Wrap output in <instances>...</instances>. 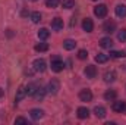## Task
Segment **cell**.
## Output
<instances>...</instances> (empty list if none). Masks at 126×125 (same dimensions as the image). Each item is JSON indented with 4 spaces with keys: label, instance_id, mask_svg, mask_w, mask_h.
Here are the masks:
<instances>
[{
    "label": "cell",
    "instance_id": "2",
    "mask_svg": "<svg viewBox=\"0 0 126 125\" xmlns=\"http://www.w3.org/2000/svg\"><path fill=\"white\" fill-rule=\"evenodd\" d=\"M32 66H34V71H37V72H44L46 68H47L44 59H35L34 63H32Z\"/></svg>",
    "mask_w": 126,
    "mask_h": 125
},
{
    "label": "cell",
    "instance_id": "17",
    "mask_svg": "<svg viewBox=\"0 0 126 125\" xmlns=\"http://www.w3.org/2000/svg\"><path fill=\"white\" fill-rule=\"evenodd\" d=\"M116 15L119 18H125L126 16V6L125 4H117L116 6Z\"/></svg>",
    "mask_w": 126,
    "mask_h": 125
},
{
    "label": "cell",
    "instance_id": "14",
    "mask_svg": "<svg viewBox=\"0 0 126 125\" xmlns=\"http://www.w3.org/2000/svg\"><path fill=\"white\" fill-rule=\"evenodd\" d=\"M30 115H31L32 119H41L43 118V115H44V112L41 110V109H31V112H30Z\"/></svg>",
    "mask_w": 126,
    "mask_h": 125
},
{
    "label": "cell",
    "instance_id": "16",
    "mask_svg": "<svg viewBox=\"0 0 126 125\" xmlns=\"http://www.w3.org/2000/svg\"><path fill=\"white\" fill-rule=\"evenodd\" d=\"M75 46H76V41H75V40L67 38V40H64V41H63V47H64L66 50H73V49H75Z\"/></svg>",
    "mask_w": 126,
    "mask_h": 125
},
{
    "label": "cell",
    "instance_id": "18",
    "mask_svg": "<svg viewBox=\"0 0 126 125\" xmlns=\"http://www.w3.org/2000/svg\"><path fill=\"white\" fill-rule=\"evenodd\" d=\"M114 80H116V72L114 71H109V72L104 74V81L106 83H113Z\"/></svg>",
    "mask_w": 126,
    "mask_h": 125
},
{
    "label": "cell",
    "instance_id": "32",
    "mask_svg": "<svg viewBox=\"0 0 126 125\" xmlns=\"http://www.w3.org/2000/svg\"><path fill=\"white\" fill-rule=\"evenodd\" d=\"M3 94H4V91H3V90L0 88V97H3Z\"/></svg>",
    "mask_w": 126,
    "mask_h": 125
},
{
    "label": "cell",
    "instance_id": "5",
    "mask_svg": "<svg viewBox=\"0 0 126 125\" xmlns=\"http://www.w3.org/2000/svg\"><path fill=\"white\" fill-rule=\"evenodd\" d=\"M79 99L82 102H91L93 100V93L91 90H81L79 91Z\"/></svg>",
    "mask_w": 126,
    "mask_h": 125
},
{
    "label": "cell",
    "instance_id": "10",
    "mask_svg": "<svg viewBox=\"0 0 126 125\" xmlns=\"http://www.w3.org/2000/svg\"><path fill=\"white\" fill-rule=\"evenodd\" d=\"M25 96H27V87H25V85H21L19 90H18V93H16V96H15V102H16V103L21 102Z\"/></svg>",
    "mask_w": 126,
    "mask_h": 125
},
{
    "label": "cell",
    "instance_id": "27",
    "mask_svg": "<svg viewBox=\"0 0 126 125\" xmlns=\"http://www.w3.org/2000/svg\"><path fill=\"white\" fill-rule=\"evenodd\" d=\"M110 56L114 58V59H119V58H123V56H125V52H120V50H111V52H110Z\"/></svg>",
    "mask_w": 126,
    "mask_h": 125
},
{
    "label": "cell",
    "instance_id": "9",
    "mask_svg": "<svg viewBox=\"0 0 126 125\" xmlns=\"http://www.w3.org/2000/svg\"><path fill=\"white\" fill-rule=\"evenodd\" d=\"M103 30L106 32H109V34H111V32H114V30H116V24L113 21H106L104 25H103Z\"/></svg>",
    "mask_w": 126,
    "mask_h": 125
},
{
    "label": "cell",
    "instance_id": "20",
    "mask_svg": "<svg viewBox=\"0 0 126 125\" xmlns=\"http://www.w3.org/2000/svg\"><path fill=\"white\" fill-rule=\"evenodd\" d=\"M94 113L97 118H104L106 116V109L103 107V106H97L94 109Z\"/></svg>",
    "mask_w": 126,
    "mask_h": 125
},
{
    "label": "cell",
    "instance_id": "3",
    "mask_svg": "<svg viewBox=\"0 0 126 125\" xmlns=\"http://www.w3.org/2000/svg\"><path fill=\"white\" fill-rule=\"evenodd\" d=\"M63 62L59 59V58H53L51 59V71H54V72H60L63 71Z\"/></svg>",
    "mask_w": 126,
    "mask_h": 125
},
{
    "label": "cell",
    "instance_id": "21",
    "mask_svg": "<svg viewBox=\"0 0 126 125\" xmlns=\"http://www.w3.org/2000/svg\"><path fill=\"white\" fill-rule=\"evenodd\" d=\"M107 61H109V55H106V53H98L95 56V62L98 63H106Z\"/></svg>",
    "mask_w": 126,
    "mask_h": 125
},
{
    "label": "cell",
    "instance_id": "30",
    "mask_svg": "<svg viewBox=\"0 0 126 125\" xmlns=\"http://www.w3.org/2000/svg\"><path fill=\"white\" fill-rule=\"evenodd\" d=\"M78 58H79L81 61L87 59V58H88V52H87V50H79V52H78Z\"/></svg>",
    "mask_w": 126,
    "mask_h": 125
},
{
    "label": "cell",
    "instance_id": "11",
    "mask_svg": "<svg viewBox=\"0 0 126 125\" xmlns=\"http://www.w3.org/2000/svg\"><path fill=\"white\" fill-rule=\"evenodd\" d=\"M51 28L54 30V31H60L63 28V19L60 18H54L53 21H51Z\"/></svg>",
    "mask_w": 126,
    "mask_h": 125
},
{
    "label": "cell",
    "instance_id": "26",
    "mask_svg": "<svg viewBox=\"0 0 126 125\" xmlns=\"http://www.w3.org/2000/svg\"><path fill=\"white\" fill-rule=\"evenodd\" d=\"M62 6L64 9H72V7H75V0H63Z\"/></svg>",
    "mask_w": 126,
    "mask_h": 125
},
{
    "label": "cell",
    "instance_id": "19",
    "mask_svg": "<svg viewBox=\"0 0 126 125\" xmlns=\"http://www.w3.org/2000/svg\"><path fill=\"white\" fill-rule=\"evenodd\" d=\"M116 96H117V94H116L114 90H107V91L104 93V99H106L107 102H111V100L116 99Z\"/></svg>",
    "mask_w": 126,
    "mask_h": 125
},
{
    "label": "cell",
    "instance_id": "7",
    "mask_svg": "<svg viewBox=\"0 0 126 125\" xmlns=\"http://www.w3.org/2000/svg\"><path fill=\"white\" fill-rule=\"evenodd\" d=\"M82 28H84V31L91 32L93 30H94V24H93V21H91L90 18H85V19L82 21Z\"/></svg>",
    "mask_w": 126,
    "mask_h": 125
},
{
    "label": "cell",
    "instance_id": "25",
    "mask_svg": "<svg viewBox=\"0 0 126 125\" xmlns=\"http://www.w3.org/2000/svg\"><path fill=\"white\" fill-rule=\"evenodd\" d=\"M59 3H60V0H46V6H47V7H50V9L57 7V6H59Z\"/></svg>",
    "mask_w": 126,
    "mask_h": 125
},
{
    "label": "cell",
    "instance_id": "22",
    "mask_svg": "<svg viewBox=\"0 0 126 125\" xmlns=\"http://www.w3.org/2000/svg\"><path fill=\"white\" fill-rule=\"evenodd\" d=\"M48 35H50V31H48L47 28H41V30L38 31V38H40V40H47Z\"/></svg>",
    "mask_w": 126,
    "mask_h": 125
},
{
    "label": "cell",
    "instance_id": "4",
    "mask_svg": "<svg viewBox=\"0 0 126 125\" xmlns=\"http://www.w3.org/2000/svg\"><path fill=\"white\" fill-rule=\"evenodd\" d=\"M94 13H95V16H98V18H104V16L107 15V6H106V4H98V6H95Z\"/></svg>",
    "mask_w": 126,
    "mask_h": 125
},
{
    "label": "cell",
    "instance_id": "12",
    "mask_svg": "<svg viewBox=\"0 0 126 125\" xmlns=\"http://www.w3.org/2000/svg\"><path fill=\"white\" fill-rule=\"evenodd\" d=\"M111 109H113L114 112H123L126 109V103L125 102H113Z\"/></svg>",
    "mask_w": 126,
    "mask_h": 125
},
{
    "label": "cell",
    "instance_id": "8",
    "mask_svg": "<svg viewBox=\"0 0 126 125\" xmlns=\"http://www.w3.org/2000/svg\"><path fill=\"white\" fill-rule=\"evenodd\" d=\"M100 46H101L103 49H111V47H113V40H111L110 37H104V38L100 40Z\"/></svg>",
    "mask_w": 126,
    "mask_h": 125
},
{
    "label": "cell",
    "instance_id": "31",
    "mask_svg": "<svg viewBox=\"0 0 126 125\" xmlns=\"http://www.w3.org/2000/svg\"><path fill=\"white\" fill-rule=\"evenodd\" d=\"M28 121L25 119V118H22V116H18L16 119H15V124H27Z\"/></svg>",
    "mask_w": 126,
    "mask_h": 125
},
{
    "label": "cell",
    "instance_id": "23",
    "mask_svg": "<svg viewBox=\"0 0 126 125\" xmlns=\"http://www.w3.org/2000/svg\"><path fill=\"white\" fill-rule=\"evenodd\" d=\"M37 88H38V85L37 84H28L27 85V96H34V93L37 91Z\"/></svg>",
    "mask_w": 126,
    "mask_h": 125
},
{
    "label": "cell",
    "instance_id": "6",
    "mask_svg": "<svg viewBox=\"0 0 126 125\" xmlns=\"http://www.w3.org/2000/svg\"><path fill=\"white\" fill-rule=\"evenodd\" d=\"M85 75H87V78H95L97 77V68L94 65H88L85 68Z\"/></svg>",
    "mask_w": 126,
    "mask_h": 125
},
{
    "label": "cell",
    "instance_id": "33",
    "mask_svg": "<svg viewBox=\"0 0 126 125\" xmlns=\"http://www.w3.org/2000/svg\"><path fill=\"white\" fill-rule=\"evenodd\" d=\"M31 1H37V0H31Z\"/></svg>",
    "mask_w": 126,
    "mask_h": 125
},
{
    "label": "cell",
    "instance_id": "13",
    "mask_svg": "<svg viewBox=\"0 0 126 125\" xmlns=\"http://www.w3.org/2000/svg\"><path fill=\"white\" fill-rule=\"evenodd\" d=\"M76 113H78V118H79V119H87V118L90 116V110H88L87 107H78Z\"/></svg>",
    "mask_w": 126,
    "mask_h": 125
},
{
    "label": "cell",
    "instance_id": "34",
    "mask_svg": "<svg viewBox=\"0 0 126 125\" xmlns=\"http://www.w3.org/2000/svg\"><path fill=\"white\" fill-rule=\"evenodd\" d=\"M94 1H95V0H94Z\"/></svg>",
    "mask_w": 126,
    "mask_h": 125
},
{
    "label": "cell",
    "instance_id": "28",
    "mask_svg": "<svg viewBox=\"0 0 126 125\" xmlns=\"http://www.w3.org/2000/svg\"><path fill=\"white\" fill-rule=\"evenodd\" d=\"M31 19L34 24H38L40 21H41V13L40 12H32L31 13Z\"/></svg>",
    "mask_w": 126,
    "mask_h": 125
},
{
    "label": "cell",
    "instance_id": "15",
    "mask_svg": "<svg viewBox=\"0 0 126 125\" xmlns=\"http://www.w3.org/2000/svg\"><path fill=\"white\" fill-rule=\"evenodd\" d=\"M47 93V90L46 88H43V87H38L37 88V91L34 93V97H35V100H43L44 99V96Z\"/></svg>",
    "mask_w": 126,
    "mask_h": 125
},
{
    "label": "cell",
    "instance_id": "24",
    "mask_svg": "<svg viewBox=\"0 0 126 125\" xmlns=\"http://www.w3.org/2000/svg\"><path fill=\"white\" fill-rule=\"evenodd\" d=\"M35 50H37V52H47V50H48V44H47V43H38V44L35 46Z\"/></svg>",
    "mask_w": 126,
    "mask_h": 125
},
{
    "label": "cell",
    "instance_id": "29",
    "mask_svg": "<svg viewBox=\"0 0 126 125\" xmlns=\"http://www.w3.org/2000/svg\"><path fill=\"white\" fill-rule=\"evenodd\" d=\"M117 40L119 41H126V30H120L117 32Z\"/></svg>",
    "mask_w": 126,
    "mask_h": 125
},
{
    "label": "cell",
    "instance_id": "1",
    "mask_svg": "<svg viewBox=\"0 0 126 125\" xmlns=\"http://www.w3.org/2000/svg\"><path fill=\"white\" fill-rule=\"evenodd\" d=\"M46 90H47V93L48 94H53V96L57 94V91L60 90V84H59V81H57V80H51V81L48 83V85H47Z\"/></svg>",
    "mask_w": 126,
    "mask_h": 125
}]
</instances>
